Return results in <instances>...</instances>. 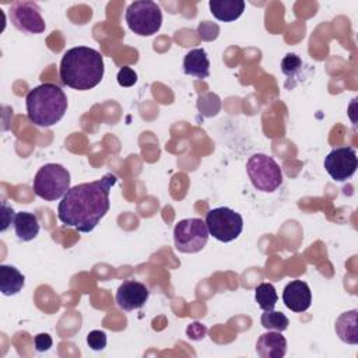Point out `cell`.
<instances>
[{
	"label": "cell",
	"mask_w": 358,
	"mask_h": 358,
	"mask_svg": "<svg viewBox=\"0 0 358 358\" xmlns=\"http://www.w3.org/2000/svg\"><path fill=\"white\" fill-rule=\"evenodd\" d=\"M183 71L196 78H207L210 76V60L207 52L201 48L192 49L183 59Z\"/></svg>",
	"instance_id": "cell-14"
},
{
	"label": "cell",
	"mask_w": 358,
	"mask_h": 358,
	"mask_svg": "<svg viewBox=\"0 0 358 358\" xmlns=\"http://www.w3.org/2000/svg\"><path fill=\"white\" fill-rule=\"evenodd\" d=\"M87 344L94 351H102L106 347V334L102 330H92L87 334Z\"/></svg>",
	"instance_id": "cell-22"
},
{
	"label": "cell",
	"mask_w": 358,
	"mask_h": 358,
	"mask_svg": "<svg viewBox=\"0 0 358 358\" xmlns=\"http://www.w3.org/2000/svg\"><path fill=\"white\" fill-rule=\"evenodd\" d=\"M14 217H15L14 210L6 201H3L1 203V227H0L1 232H4L10 227V224L14 221Z\"/></svg>",
	"instance_id": "cell-25"
},
{
	"label": "cell",
	"mask_w": 358,
	"mask_h": 358,
	"mask_svg": "<svg viewBox=\"0 0 358 358\" xmlns=\"http://www.w3.org/2000/svg\"><path fill=\"white\" fill-rule=\"evenodd\" d=\"M11 24L25 34H42L46 24L41 15V8L34 1H14L10 7Z\"/></svg>",
	"instance_id": "cell-9"
},
{
	"label": "cell",
	"mask_w": 358,
	"mask_h": 358,
	"mask_svg": "<svg viewBox=\"0 0 358 358\" xmlns=\"http://www.w3.org/2000/svg\"><path fill=\"white\" fill-rule=\"evenodd\" d=\"M103 73L102 55L88 46H76L64 52L59 67L62 83L77 91H87L96 87Z\"/></svg>",
	"instance_id": "cell-2"
},
{
	"label": "cell",
	"mask_w": 358,
	"mask_h": 358,
	"mask_svg": "<svg viewBox=\"0 0 358 358\" xmlns=\"http://www.w3.org/2000/svg\"><path fill=\"white\" fill-rule=\"evenodd\" d=\"M52 344H53V340L48 333H39L34 337V345L38 352H45L50 350Z\"/></svg>",
	"instance_id": "cell-24"
},
{
	"label": "cell",
	"mask_w": 358,
	"mask_h": 358,
	"mask_svg": "<svg viewBox=\"0 0 358 358\" xmlns=\"http://www.w3.org/2000/svg\"><path fill=\"white\" fill-rule=\"evenodd\" d=\"M255 299L262 310H273L278 301V295L271 282H262L255 289Z\"/></svg>",
	"instance_id": "cell-19"
},
{
	"label": "cell",
	"mask_w": 358,
	"mask_h": 358,
	"mask_svg": "<svg viewBox=\"0 0 358 358\" xmlns=\"http://www.w3.org/2000/svg\"><path fill=\"white\" fill-rule=\"evenodd\" d=\"M208 7L211 14L224 22H231L239 18L245 10L243 0H210Z\"/></svg>",
	"instance_id": "cell-16"
},
{
	"label": "cell",
	"mask_w": 358,
	"mask_h": 358,
	"mask_svg": "<svg viewBox=\"0 0 358 358\" xmlns=\"http://www.w3.org/2000/svg\"><path fill=\"white\" fill-rule=\"evenodd\" d=\"M116 78H117V83L120 87H131L137 81V73L131 67L124 66L119 70Z\"/></svg>",
	"instance_id": "cell-23"
},
{
	"label": "cell",
	"mask_w": 358,
	"mask_h": 358,
	"mask_svg": "<svg viewBox=\"0 0 358 358\" xmlns=\"http://www.w3.org/2000/svg\"><path fill=\"white\" fill-rule=\"evenodd\" d=\"M117 182L115 173H105L94 182L69 189L57 206V218L78 232H91L109 211V193Z\"/></svg>",
	"instance_id": "cell-1"
},
{
	"label": "cell",
	"mask_w": 358,
	"mask_h": 358,
	"mask_svg": "<svg viewBox=\"0 0 358 358\" xmlns=\"http://www.w3.org/2000/svg\"><path fill=\"white\" fill-rule=\"evenodd\" d=\"M126 22L136 35L151 36L162 25V13L159 6L151 0L133 1L126 8Z\"/></svg>",
	"instance_id": "cell-5"
},
{
	"label": "cell",
	"mask_w": 358,
	"mask_h": 358,
	"mask_svg": "<svg viewBox=\"0 0 358 358\" xmlns=\"http://www.w3.org/2000/svg\"><path fill=\"white\" fill-rule=\"evenodd\" d=\"M358 310L352 309L348 312H343L336 319V333L338 338L347 344L357 345L358 344V324H357Z\"/></svg>",
	"instance_id": "cell-15"
},
{
	"label": "cell",
	"mask_w": 358,
	"mask_h": 358,
	"mask_svg": "<svg viewBox=\"0 0 358 358\" xmlns=\"http://www.w3.org/2000/svg\"><path fill=\"white\" fill-rule=\"evenodd\" d=\"M256 352L260 358H282L287 352V340L281 331L268 330L257 338Z\"/></svg>",
	"instance_id": "cell-13"
},
{
	"label": "cell",
	"mask_w": 358,
	"mask_h": 358,
	"mask_svg": "<svg viewBox=\"0 0 358 358\" xmlns=\"http://www.w3.org/2000/svg\"><path fill=\"white\" fill-rule=\"evenodd\" d=\"M206 333H207L206 326L201 324V323H199V322L190 323V324L187 326V329H186V334H187L192 340H201V338H204Z\"/></svg>",
	"instance_id": "cell-26"
},
{
	"label": "cell",
	"mask_w": 358,
	"mask_h": 358,
	"mask_svg": "<svg viewBox=\"0 0 358 358\" xmlns=\"http://www.w3.org/2000/svg\"><path fill=\"white\" fill-rule=\"evenodd\" d=\"M13 224H14L15 235L20 241L29 242L35 239L36 235L39 234V221H38V217L32 213H27V211L17 213Z\"/></svg>",
	"instance_id": "cell-18"
},
{
	"label": "cell",
	"mask_w": 358,
	"mask_h": 358,
	"mask_svg": "<svg viewBox=\"0 0 358 358\" xmlns=\"http://www.w3.org/2000/svg\"><path fill=\"white\" fill-rule=\"evenodd\" d=\"M208 236V228L201 218L180 220L173 228L175 248L180 253L200 252L206 246Z\"/></svg>",
	"instance_id": "cell-8"
},
{
	"label": "cell",
	"mask_w": 358,
	"mask_h": 358,
	"mask_svg": "<svg viewBox=\"0 0 358 358\" xmlns=\"http://www.w3.org/2000/svg\"><path fill=\"white\" fill-rule=\"evenodd\" d=\"M150 296V289L145 284L136 280L123 281L116 291V303L120 309L130 312L144 306Z\"/></svg>",
	"instance_id": "cell-11"
},
{
	"label": "cell",
	"mask_w": 358,
	"mask_h": 358,
	"mask_svg": "<svg viewBox=\"0 0 358 358\" xmlns=\"http://www.w3.org/2000/svg\"><path fill=\"white\" fill-rule=\"evenodd\" d=\"M282 302L292 312L301 313L308 310L312 305V292L309 285L302 280L288 282L282 291Z\"/></svg>",
	"instance_id": "cell-12"
},
{
	"label": "cell",
	"mask_w": 358,
	"mask_h": 358,
	"mask_svg": "<svg viewBox=\"0 0 358 358\" xmlns=\"http://www.w3.org/2000/svg\"><path fill=\"white\" fill-rule=\"evenodd\" d=\"M260 323L266 330H274V331H284L288 329L289 320L282 312L277 310H264V313L260 317Z\"/></svg>",
	"instance_id": "cell-20"
},
{
	"label": "cell",
	"mask_w": 358,
	"mask_h": 358,
	"mask_svg": "<svg viewBox=\"0 0 358 358\" xmlns=\"http://www.w3.org/2000/svg\"><path fill=\"white\" fill-rule=\"evenodd\" d=\"M324 169L337 182H344L350 179L357 168L358 158L352 147H338L331 150L324 158Z\"/></svg>",
	"instance_id": "cell-10"
},
{
	"label": "cell",
	"mask_w": 358,
	"mask_h": 358,
	"mask_svg": "<svg viewBox=\"0 0 358 358\" xmlns=\"http://www.w3.org/2000/svg\"><path fill=\"white\" fill-rule=\"evenodd\" d=\"M248 176L255 189L271 193L282 183V171L273 157L266 154H255L246 162Z\"/></svg>",
	"instance_id": "cell-6"
},
{
	"label": "cell",
	"mask_w": 358,
	"mask_h": 358,
	"mask_svg": "<svg viewBox=\"0 0 358 358\" xmlns=\"http://www.w3.org/2000/svg\"><path fill=\"white\" fill-rule=\"evenodd\" d=\"M301 67H302V60L295 53H288L281 60V71L289 78L295 77L301 71Z\"/></svg>",
	"instance_id": "cell-21"
},
{
	"label": "cell",
	"mask_w": 358,
	"mask_h": 358,
	"mask_svg": "<svg viewBox=\"0 0 358 358\" xmlns=\"http://www.w3.org/2000/svg\"><path fill=\"white\" fill-rule=\"evenodd\" d=\"M32 189L38 197L55 201L69 192L70 172L60 164H45L36 172Z\"/></svg>",
	"instance_id": "cell-4"
},
{
	"label": "cell",
	"mask_w": 358,
	"mask_h": 358,
	"mask_svg": "<svg viewBox=\"0 0 358 358\" xmlns=\"http://www.w3.org/2000/svg\"><path fill=\"white\" fill-rule=\"evenodd\" d=\"M25 284V277L18 268L8 264L0 266V291L6 296L18 294Z\"/></svg>",
	"instance_id": "cell-17"
},
{
	"label": "cell",
	"mask_w": 358,
	"mask_h": 358,
	"mask_svg": "<svg viewBox=\"0 0 358 358\" xmlns=\"http://www.w3.org/2000/svg\"><path fill=\"white\" fill-rule=\"evenodd\" d=\"M25 105L29 122L39 127H50L64 116L67 96L59 85L45 83L27 94Z\"/></svg>",
	"instance_id": "cell-3"
},
{
	"label": "cell",
	"mask_w": 358,
	"mask_h": 358,
	"mask_svg": "<svg viewBox=\"0 0 358 358\" xmlns=\"http://www.w3.org/2000/svg\"><path fill=\"white\" fill-rule=\"evenodd\" d=\"M206 225L213 238L220 242H231L241 235L243 218L229 207H217L206 214Z\"/></svg>",
	"instance_id": "cell-7"
}]
</instances>
